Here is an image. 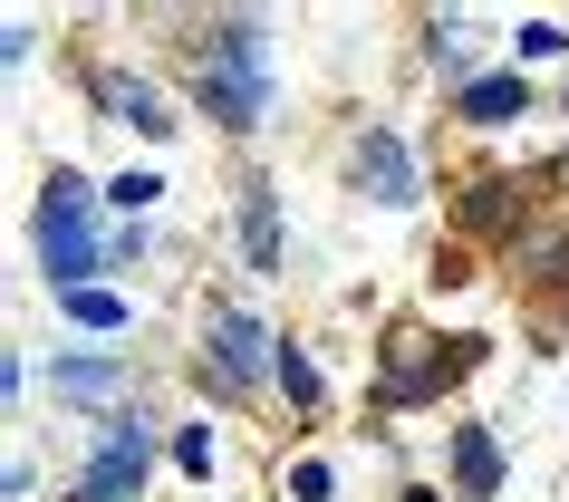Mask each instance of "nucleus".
Listing matches in <instances>:
<instances>
[{
  "label": "nucleus",
  "instance_id": "1",
  "mask_svg": "<svg viewBox=\"0 0 569 502\" xmlns=\"http://www.w3.org/2000/svg\"><path fill=\"white\" fill-rule=\"evenodd\" d=\"M39 262H49V291H88L97 262H117V242H97L88 223V184L78 175H49V204H39Z\"/></svg>",
  "mask_w": 569,
  "mask_h": 502
},
{
  "label": "nucleus",
  "instance_id": "2",
  "mask_svg": "<svg viewBox=\"0 0 569 502\" xmlns=\"http://www.w3.org/2000/svg\"><path fill=\"white\" fill-rule=\"evenodd\" d=\"M203 88H212V117H222V126L261 117V20H222V30H212Z\"/></svg>",
  "mask_w": 569,
  "mask_h": 502
},
{
  "label": "nucleus",
  "instance_id": "3",
  "mask_svg": "<svg viewBox=\"0 0 569 502\" xmlns=\"http://www.w3.org/2000/svg\"><path fill=\"white\" fill-rule=\"evenodd\" d=\"M212 367H222V386H251L261 367H280V348L261 338V319L222 309V319H212Z\"/></svg>",
  "mask_w": 569,
  "mask_h": 502
},
{
  "label": "nucleus",
  "instance_id": "4",
  "mask_svg": "<svg viewBox=\"0 0 569 502\" xmlns=\"http://www.w3.org/2000/svg\"><path fill=\"white\" fill-rule=\"evenodd\" d=\"M136 473H146V444L126 435V444H107L88 464V483H78V502H136Z\"/></svg>",
  "mask_w": 569,
  "mask_h": 502
},
{
  "label": "nucleus",
  "instance_id": "5",
  "mask_svg": "<svg viewBox=\"0 0 569 502\" xmlns=\"http://www.w3.org/2000/svg\"><path fill=\"white\" fill-rule=\"evenodd\" d=\"M367 194L377 204H416V165H406L396 136H367Z\"/></svg>",
  "mask_w": 569,
  "mask_h": 502
},
{
  "label": "nucleus",
  "instance_id": "6",
  "mask_svg": "<svg viewBox=\"0 0 569 502\" xmlns=\"http://www.w3.org/2000/svg\"><path fill=\"white\" fill-rule=\"evenodd\" d=\"M241 252H251V262H280V213H270V194L261 184H251V194H241Z\"/></svg>",
  "mask_w": 569,
  "mask_h": 502
},
{
  "label": "nucleus",
  "instance_id": "7",
  "mask_svg": "<svg viewBox=\"0 0 569 502\" xmlns=\"http://www.w3.org/2000/svg\"><path fill=\"white\" fill-rule=\"evenodd\" d=\"M453 464H463V493H492V483H502V454H492V435H482V425H463V435H453Z\"/></svg>",
  "mask_w": 569,
  "mask_h": 502
},
{
  "label": "nucleus",
  "instance_id": "8",
  "mask_svg": "<svg viewBox=\"0 0 569 502\" xmlns=\"http://www.w3.org/2000/svg\"><path fill=\"white\" fill-rule=\"evenodd\" d=\"M49 386H68L78 406H97V396H117V367H97V357H59V367H49Z\"/></svg>",
  "mask_w": 569,
  "mask_h": 502
},
{
  "label": "nucleus",
  "instance_id": "9",
  "mask_svg": "<svg viewBox=\"0 0 569 502\" xmlns=\"http://www.w3.org/2000/svg\"><path fill=\"white\" fill-rule=\"evenodd\" d=\"M521 78H473V97H463V117H521Z\"/></svg>",
  "mask_w": 569,
  "mask_h": 502
},
{
  "label": "nucleus",
  "instance_id": "10",
  "mask_svg": "<svg viewBox=\"0 0 569 502\" xmlns=\"http://www.w3.org/2000/svg\"><path fill=\"white\" fill-rule=\"evenodd\" d=\"M68 319L78 328H126V299L117 291H68Z\"/></svg>",
  "mask_w": 569,
  "mask_h": 502
},
{
  "label": "nucleus",
  "instance_id": "11",
  "mask_svg": "<svg viewBox=\"0 0 569 502\" xmlns=\"http://www.w3.org/2000/svg\"><path fill=\"white\" fill-rule=\"evenodd\" d=\"M280 377H290V396H300V406H319V377H309V357L280 348Z\"/></svg>",
  "mask_w": 569,
  "mask_h": 502
}]
</instances>
